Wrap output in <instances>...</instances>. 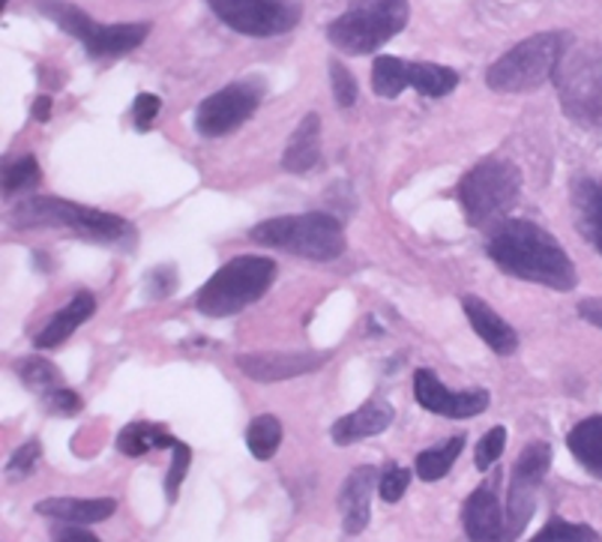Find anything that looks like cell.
<instances>
[{
  "label": "cell",
  "mask_w": 602,
  "mask_h": 542,
  "mask_svg": "<svg viewBox=\"0 0 602 542\" xmlns=\"http://www.w3.org/2000/svg\"><path fill=\"white\" fill-rule=\"evenodd\" d=\"M486 252L500 270L516 279L546 285L551 291H572L579 285L567 249L537 222L504 220L488 234Z\"/></svg>",
  "instance_id": "6da1fadb"
},
{
  "label": "cell",
  "mask_w": 602,
  "mask_h": 542,
  "mask_svg": "<svg viewBox=\"0 0 602 542\" xmlns=\"http://www.w3.org/2000/svg\"><path fill=\"white\" fill-rule=\"evenodd\" d=\"M10 225L15 231L66 229L73 231L75 237L94 243H120L133 237V231H136L124 216L84 208L75 201L54 199V195H33V199L15 204L10 213Z\"/></svg>",
  "instance_id": "7a4b0ae2"
},
{
  "label": "cell",
  "mask_w": 602,
  "mask_h": 542,
  "mask_svg": "<svg viewBox=\"0 0 602 542\" xmlns=\"http://www.w3.org/2000/svg\"><path fill=\"white\" fill-rule=\"evenodd\" d=\"M276 262L261 255H237L222 264L196 294V309L208 318H229L271 291Z\"/></svg>",
  "instance_id": "3957f363"
},
{
  "label": "cell",
  "mask_w": 602,
  "mask_h": 542,
  "mask_svg": "<svg viewBox=\"0 0 602 542\" xmlns=\"http://www.w3.org/2000/svg\"><path fill=\"white\" fill-rule=\"evenodd\" d=\"M572 45L570 33L546 31L534 33L519 45H513L504 57L488 66L486 84L495 94H528L555 75L558 63Z\"/></svg>",
  "instance_id": "277c9868"
},
{
  "label": "cell",
  "mask_w": 602,
  "mask_h": 542,
  "mask_svg": "<svg viewBox=\"0 0 602 542\" xmlns=\"http://www.w3.org/2000/svg\"><path fill=\"white\" fill-rule=\"evenodd\" d=\"M250 241L288 252L306 262H332L345 252L342 222L330 213H300V216L264 220L250 231Z\"/></svg>",
  "instance_id": "5b68a950"
},
{
  "label": "cell",
  "mask_w": 602,
  "mask_h": 542,
  "mask_svg": "<svg viewBox=\"0 0 602 542\" xmlns=\"http://www.w3.org/2000/svg\"><path fill=\"white\" fill-rule=\"evenodd\" d=\"M558 99L572 124L602 129V45H570L555 70Z\"/></svg>",
  "instance_id": "8992f818"
},
{
  "label": "cell",
  "mask_w": 602,
  "mask_h": 542,
  "mask_svg": "<svg viewBox=\"0 0 602 542\" xmlns=\"http://www.w3.org/2000/svg\"><path fill=\"white\" fill-rule=\"evenodd\" d=\"M408 0H351V10L327 28V40L345 54L378 52L387 40L405 31Z\"/></svg>",
  "instance_id": "52a82bcc"
},
{
  "label": "cell",
  "mask_w": 602,
  "mask_h": 542,
  "mask_svg": "<svg viewBox=\"0 0 602 542\" xmlns=\"http://www.w3.org/2000/svg\"><path fill=\"white\" fill-rule=\"evenodd\" d=\"M521 199V171L504 159H486L471 168L458 183V204L467 225L483 229L488 222L507 216Z\"/></svg>",
  "instance_id": "ba28073f"
},
{
  "label": "cell",
  "mask_w": 602,
  "mask_h": 542,
  "mask_svg": "<svg viewBox=\"0 0 602 542\" xmlns=\"http://www.w3.org/2000/svg\"><path fill=\"white\" fill-rule=\"evenodd\" d=\"M222 24L246 36H279L297 28L300 0H208Z\"/></svg>",
  "instance_id": "9c48e42d"
},
{
  "label": "cell",
  "mask_w": 602,
  "mask_h": 542,
  "mask_svg": "<svg viewBox=\"0 0 602 542\" xmlns=\"http://www.w3.org/2000/svg\"><path fill=\"white\" fill-rule=\"evenodd\" d=\"M261 96H264V82L261 78H243V82L225 84L222 91L210 94L196 108V132L204 138L229 136L255 115Z\"/></svg>",
  "instance_id": "30bf717a"
},
{
  "label": "cell",
  "mask_w": 602,
  "mask_h": 542,
  "mask_svg": "<svg viewBox=\"0 0 602 542\" xmlns=\"http://www.w3.org/2000/svg\"><path fill=\"white\" fill-rule=\"evenodd\" d=\"M551 465V447L546 440H534L521 449L513 468L507 495V524H504V540H519L528 528L530 516L537 510V489L546 480Z\"/></svg>",
  "instance_id": "8fae6325"
},
{
  "label": "cell",
  "mask_w": 602,
  "mask_h": 542,
  "mask_svg": "<svg viewBox=\"0 0 602 542\" xmlns=\"http://www.w3.org/2000/svg\"><path fill=\"white\" fill-rule=\"evenodd\" d=\"M414 396L420 405L432 411V414H441V417L450 419H467L477 417L488 407L492 396L486 390H465V393H453L447 386L441 384V378L432 372V369H416L414 375Z\"/></svg>",
  "instance_id": "7c38bea8"
},
{
  "label": "cell",
  "mask_w": 602,
  "mask_h": 542,
  "mask_svg": "<svg viewBox=\"0 0 602 542\" xmlns=\"http://www.w3.org/2000/svg\"><path fill=\"white\" fill-rule=\"evenodd\" d=\"M330 351H300V354H237V369L258 384H273V381H292V378L311 375L318 372L327 360Z\"/></svg>",
  "instance_id": "4fadbf2b"
},
{
  "label": "cell",
  "mask_w": 602,
  "mask_h": 542,
  "mask_svg": "<svg viewBox=\"0 0 602 542\" xmlns=\"http://www.w3.org/2000/svg\"><path fill=\"white\" fill-rule=\"evenodd\" d=\"M395 411L390 402L384 398H369L366 405H360L351 414H345L332 423V440L339 444V447H348V444H357V440L363 438H374V435H381L387 428L393 426Z\"/></svg>",
  "instance_id": "5bb4252c"
},
{
  "label": "cell",
  "mask_w": 602,
  "mask_h": 542,
  "mask_svg": "<svg viewBox=\"0 0 602 542\" xmlns=\"http://www.w3.org/2000/svg\"><path fill=\"white\" fill-rule=\"evenodd\" d=\"M374 482H378V470L369 468V465L351 470V477L345 480L342 495H339V510H342V531L348 536H357L369 528Z\"/></svg>",
  "instance_id": "9a60e30c"
},
{
  "label": "cell",
  "mask_w": 602,
  "mask_h": 542,
  "mask_svg": "<svg viewBox=\"0 0 602 542\" xmlns=\"http://www.w3.org/2000/svg\"><path fill=\"white\" fill-rule=\"evenodd\" d=\"M462 309H465L467 321L477 330L479 339H483L495 354L498 357L516 354V348H519V333H516L513 323L504 321L486 300H479L474 294H465V297H462Z\"/></svg>",
  "instance_id": "2e32d148"
},
{
  "label": "cell",
  "mask_w": 602,
  "mask_h": 542,
  "mask_svg": "<svg viewBox=\"0 0 602 542\" xmlns=\"http://www.w3.org/2000/svg\"><path fill=\"white\" fill-rule=\"evenodd\" d=\"M462 524L471 540H504V512L495 495V482L479 486L462 507Z\"/></svg>",
  "instance_id": "e0dca14e"
},
{
  "label": "cell",
  "mask_w": 602,
  "mask_h": 542,
  "mask_svg": "<svg viewBox=\"0 0 602 542\" xmlns=\"http://www.w3.org/2000/svg\"><path fill=\"white\" fill-rule=\"evenodd\" d=\"M117 503L112 498H45L36 503L40 516H49L54 522H75V524H96L105 522Z\"/></svg>",
  "instance_id": "ac0fdd59"
},
{
  "label": "cell",
  "mask_w": 602,
  "mask_h": 542,
  "mask_svg": "<svg viewBox=\"0 0 602 542\" xmlns=\"http://www.w3.org/2000/svg\"><path fill=\"white\" fill-rule=\"evenodd\" d=\"M318 162H321V117L306 115L282 153V168L292 174H306Z\"/></svg>",
  "instance_id": "d6986e66"
},
{
  "label": "cell",
  "mask_w": 602,
  "mask_h": 542,
  "mask_svg": "<svg viewBox=\"0 0 602 542\" xmlns=\"http://www.w3.org/2000/svg\"><path fill=\"white\" fill-rule=\"evenodd\" d=\"M96 312V297L91 291H78L73 300L63 306L61 312L54 315L52 321L45 323L36 336V348L45 351V348H57L61 342H66L70 336L82 327L91 315Z\"/></svg>",
  "instance_id": "ffe728a7"
},
{
  "label": "cell",
  "mask_w": 602,
  "mask_h": 542,
  "mask_svg": "<svg viewBox=\"0 0 602 542\" xmlns=\"http://www.w3.org/2000/svg\"><path fill=\"white\" fill-rule=\"evenodd\" d=\"M572 210H575V225L591 246L602 255V178L575 180L572 187Z\"/></svg>",
  "instance_id": "44dd1931"
},
{
  "label": "cell",
  "mask_w": 602,
  "mask_h": 542,
  "mask_svg": "<svg viewBox=\"0 0 602 542\" xmlns=\"http://www.w3.org/2000/svg\"><path fill=\"white\" fill-rule=\"evenodd\" d=\"M150 24L129 21V24H99L94 36L84 42V49L94 57H120L126 52H136L138 45L147 40Z\"/></svg>",
  "instance_id": "7402d4cb"
},
{
  "label": "cell",
  "mask_w": 602,
  "mask_h": 542,
  "mask_svg": "<svg viewBox=\"0 0 602 542\" xmlns=\"http://www.w3.org/2000/svg\"><path fill=\"white\" fill-rule=\"evenodd\" d=\"M572 459L579 461L591 477L602 480V417H588L567 435Z\"/></svg>",
  "instance_id": "603a6c76"
},
{
  "label": "cell",
  "mask_w": 602,
  "mask_h": 542,
  "mask_svg": "<svg viewBox=\"0 0 602 542\" xmlns=\"http://www.w3.org/2000/svg\"><path fill=\"white\" fill-rule=\"evenodd\" d=\"M177 438L175 435H168L166 426H159V423H147V419H138V423H129V426L120 428V435H117V449L129 456V459H138V456H145L150 449H166L175 447Z\"/></svg>",
  "instance_id": "cb8c5ba5"
},
{
  "label": "cell",
  "mask_w": 602,
  "mask_h": 542,
  "mask_svg": "<svg viewBox=\"0 0 602 542\" xmlns=\"http://www.w3.org/2000/svg\"><path fill=\"white\" fill-rule=\"evenodd\" d=\"M36 10L45 15V19H52L57 28L75 36L78 42H87L94 36V31L99 28L91 15L84 10H78L75 3H66V0H36Z\"/></svg>",
  "instance_id": "d4e9b609"
},
{
  "label": "cell",
  "mask_w": 602,
  "mask_h": 542,
  "mask_svg": "<svg viewBox=\"0 0 602 542\" xmlns=\"http://www.w3.org/2000/svg\"><path fill=\"white\" fill-rule=\"evenodd\" d=\"M462 449H465V438H462V435L444 440L441 447L423 449V453H420L414 461V474L423 482H435V480H441V477H447L450 468L456 465L458 453H462Z\"/></svg>",
  "instance_id": "484cf974"
},
{
  "label": "cell",
  "mask_w": 602,
  "mask_h": 542,
  "mask_svg": "<svg viewBox=\"0 0 602 542\" xmlns=\"http://www.w3.org/2000/svg\"><path fill=\"white\" fill-rule=\"evenodd\" d=\"M372 87L374 94L384 96V99H395L405 87H411V63L402 57H390L381 54L372 63Z\"/></svg>",
  "instance_id": "4316f807"
},
{
  "label": "cell",
  "mask_w": 602,
  "mask_h": 542,
  "mask_svg": "<svg viewBox=\"0 0 602 542\" xmlns=\"http://www.w3.org/2000/svg\"><path fill=\"white\" fill-rule=\"evenodd\" d=\"M458 73L450 70V66H441V63H411V87L416 94L423 96H447L458 87Z\"/></svg>",
  "instance_id": "83f0119b"
},
{
  "label": "cell",
  "mask_w": 602,
  "mask_h": 542,
  "mask_svg": "<svg viewBox=\"0 0 602 542\" xmlns=\"http://www.w3.org/2000/svg\"><path fill=\"white\" fill-rule=\"evenodd\" d=\"M282 444V423L273 414H261L246 428V447L258 461H267L276 456Z\"/></svg>",
  "instance_id": "f1b7e54d"
},
{
  "label": "cell",
  "mask_w": 602,
  "mask_h": 542,
  "mask_svg": "<svg viewBox=\"0 0 602 542\" xmlns=\"http://www.w3.org/2000/svg\"><path fill=\"white\" fill-rule=\"evenodd\" d=\"M15 369H19L21 384L28 386V390H33V393H42V396H49V393L57 390V384H61L57 365L49 363L45 357H28V360H21Z\"/></svg>",
  "instance_id": "f546056e"
},
{
  "label": "cell",
  "mask_w": 602,
  "mask_h": 542,
  "mask_svg": "<svg viewBox=\"0 0 602 542\" xmlns=\"http://www.w3.org/2000/svg\"><path fill=\"white\" fill-rule=\"evenodd\" d=\"M40 162L36 157H21L15 162L3 168V192H21V189H31L40 183Z\"/></svg>",
  "instance_id": "4dcf8cb0"
},
{
  "label": "cell",
  "mask_w": 602,
  "mask_h": 542,
  "mask_svg": "<svg viewBox=\"0 0 602 542\" xmlns=\"http://www.w3.org/2000/svg\"><path fill=\"white\" fill-rule=\"evenodd\" d=\"M504 449H507V428L495 426L488 428V435H483V440L474 449V461H477L479 470H488L495 461L504 456Z\"/></svg>",
  "instance_id": "1f68e13d"
},
{
  "label": "cell",
  "mask_w": 602,
  "mask_h": 542,
  "mask_svg": "<svg viewBox=\"0 0 602 542\" xmlns=\"http://www.w3.org/2000/svg\"><path fill=\"white\" fill-rule=\"evenodd\" d=\"M537 540H600V533L588 524H572L567 519H549Z\"/></svg>",
  "instance_id": "d6a6232c"
},
{
  "label": "cell",
  "mask_w": 602,
  "mask_h": 542,
  "mask_svg": "<svg viewBox=\"0 0 602 542\" xmlns=\"http://www.w3.org/2000/svg\"><path fill=\"white\" fill-rule=\"evenodd\" d=\"M330 84L339 108H351L357 103V78L339 61H330Z\"/></svg>",
  "instance_id": "836d02e7"
},
{
  "label": "cell",
  "mask_w": 602,
  "mask_h": 542,
  "mask_svg": "<svg viewBox=\"0 0 602 542\" xmlns=\"http://www.w3.org/2000/svg\"><path fill=\"white\" fill-rule=\"evenodd\" d=\"M171 468H168V477H166V495L168 501H177V491H180V486H183V480H187V470H189V459H192V453H189V447L183 444V440H177L175 447H171Z\"/></svg>",
  "instance_id": "e575fe53"
},
{
  "label": "cell",
  "mask_w": 602,
  "mask_h": 542,
  "mask_svg": "<svg viewBox=\"0 0 602 542\" xmlns=\"http://www.w3.org/2000/svg\"><path fill=\"white\" fill-rule=\"evenodd\" d=\"M408 486H411V470L399 468V465L387 468L384 477L378 480V491H381V498H384L387 503L402 501V495L408 491Z\"/></svg>",
  "instance_id": "d590c367"
},
{
  "label": "cell",
  "mask_w": 602,
  "mask_h": 542,
  "mask_svg": "<svg viewBox=\"0 0 602 542\" xmlns=\"http://www.w3.org/2000/svg\"><path fill=\"white\" fill-rule=\"evenodd\" d=\"M40 456H42V444L36 438L28 440V444H21V447L15 449V456L7 461V474H10V477H28V474L36 468Z\"/></svg>",
  "instance_id": "8d00e7d4"
},
{
  "label": "cell",
  "mask_w": 602,
  "mask_h": 542,
  "mask_svg": "<svg viewBox=\"0 0 602 542\" xmlns=\"http://www.w3.org/2000/svg\"><path fill=\"white\" fill-rule=\"evenodd\" d=\"M159 108H162V99L154 94H138L136 103H133V124H136L138 132H147L154 120L159 117Z\"/></svg>",
  "instance_id": "74e56055"
},
{
  "label": "cell",
  "mask_w": 602,
  "mask_h": 542,
  "mask_svg": "<svg viewBox=\"0 0 602 542\" xmlns=\"http://www.w3.org/2000/svg\"><path fill=\"white\" fill-rule=\"evenodd\" d=\"M177 288V270L171 264L166 267H156V270L147 273V297L150 300H162Z\"/></svg>",
  "instance_id": "f35d334b"
},
{
  "label": "cell",
  "mask_w": 602,
  "mask_h": 542,
  "mask_svg": "<svg viewBox=\"0 0 602 542\" xmlns=\"http://www.w3.org/2000/svg\"><path fill=\"white\" fill-rule=\"evenodd\" d=\"M45 402H49V411L52 414H61V417H73V414H78L84 407L82 396L75 393V390H52L49 396H45Z\"/></svg>",
  "instance_id": "ab89813d"
},
{
  "label": "cell",
  "mask_w": 602,
  "mask_h": 542,
  "mask_svg": "<svg viewBox=\"0 0 602 542\" xmlns=\"http://www.w3.org/2000/svg\"><path fill=\"white\" fill-rule=\"evenodd\" d=\"M52 540L57 542H96L99 536H96L94 531H87V524H75V522H61L57 528H52Z\"/></svg>",
  "instance_id": "60d3db41"
},
{
  "label": "cell",
  "mask_w": 602,
  "mask_h": 542,
  "mask_svg": "<svg viewBox=\"0 0 602 542\" xmlns=\"http://www.w3.org/2000/svg\"><path fill=\"white\" fill-rule=\"evenodd\" d=\"M579 315H582L584 321L602 330V297H588V300L579 302Z\"/></svg>",
  "instance_id": "b9f144b4"
},
{
  "label": "cell",
  "mask_w": 602,
  "mask_h": 542,
  "mask_svg": "<svg viewBox=\"0 0 602 542\" xmlns=\"http://www.w3.org/2000/svg\"><path fill=\"white\" fill-rule=\"evenodd\" d=\"M33 117H36L40 124H49V117H52V96H40V99L33 103Z\"/></svg>",
  "instance_id": "7bdbcfd3"
}]
</instances>
